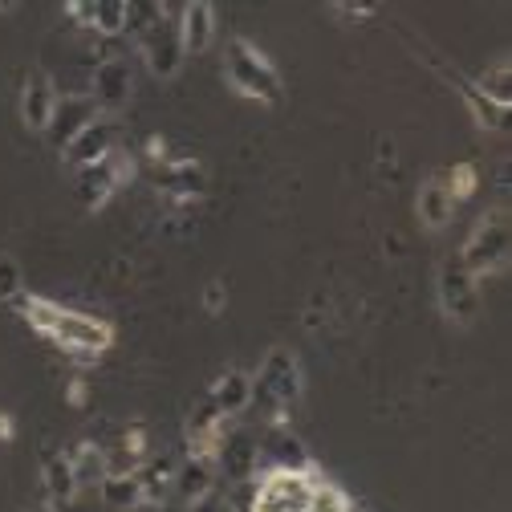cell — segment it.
Returning <instances> with one entry per match:
<instances>
[{
  "mask_svg": "<svg viewBox=\"0 0 512 512\" xmlns=\"http://www.w3.org/2000/svg\"><path fill=\"white\" fill-rule=\"evenodd\" d=\"M175 29H179V45L183 53H208L216 45V29H220V13L208 0H191L175 13Z\"/></svg>",
  "mask_w": 512,
  "mask_h": 512,
  "instance_id": "15",
  "label": "cell"
},
{
  "mask_svg": "<svg viewBox=\"0 0 512 512\" xmlns=\"http://www.w3.org/2000/svg\"><path fill=\"white\" fill-rule=\"evenodd\" d=\"M443 187H447V196H452L456 204L472 200V196H476V187H480V171H476V163H456V167H447V171H443Z\"/></svg>",
  "mask_w": 512,
  "mask_h": 512,
  "instance_id": "26",
  "label": "cell"
},
{
  "mask_svg": "<svg viewBox=\"0 0 512 512\" xmlns=\"http://www.w3.org/2000/svg\"><path fill=\"white\" fill-rule=\"evenodd\" d=\"M118 151V118L114 114H98L86 131L61 151V163H66L70 171H82V167H94L102 163L106 155Z\"/></svg>",
  "mask_w": 512,
  "mask_h": 512,
  "instance_id": "11",
  "label": "cell"
},
{
  "mask_svg": "<svg viewBox=\"0 0 512 512\" xmlns=\"http://www.w3.org/2000/svg\"><path fill=\"white\" fill-rule=\"evenodd\" d=\"M102 500L110 508H122V512H131V508H143V488H139V476L135 472H106V480L98 484Z\"/></svg>",
  "mask_w": 512,
  "mask_h": 512,
  "instance_id": "23",
  "label": "cell"
},
{
  "mask_svg": "<svg viewBox=\"0 0 512 512\" xmlns=\"http://www.w3.org/2000/svg\"><path fill=\"white\" fill-rule=\"evenodd\" d=\"M456 261H460L476 281L496 277V273L508 269V212H504L500 204L488 208V212L472 224V232H468V240L460 244Z\"/></svg>",
  "mask_w": 512,
  "mask_h": 512,
  "instance_id": "6",
  "label": "cell"
},
{
  "mask_svg": "<svg viewBox=\"0 0 512 512\" xmlns=\"http://www.w3.org/2000/svg\"><path fill=\"white\" fill-rule=\"evenodd\" d=\"M66 456H70V468L78 476V488H98L110 472V452L94 439H78Z\"/></svg>",
  "mask_w": 512,
  "mask_h": 512,
  "instance_id": "21",
  "label": "cell"
},
{
  "mask_svg": "<svg viewBox=\"0 0 512 512\" xmlns=\"http://www.w3.org/2000/svg\"><path fill=\"white\" fill-rule=\"evenodd\" d=\"M41 484H45V496L53 500V508H70V504L78 500V492H82L66 452L45 456V464H41Z\"/></svg>",
  "mask_w": 512,
  "mask_h": 512,
  "instance_id": "20",
  "label": "cell"
},
{
  "mask_svg": "<svg viewBox=\"0 0 512 512\" xmlns=\"http://www.w3.org/2000/svg\"><path fill=\"white\" fill-rule=\"evenodd\" d=\"M175 151H171V143L163 139V135H151L147 143H143V163L147 167H159V163H167Z\"/></svg>",
  "mask_w": 512,
  "mask_h": 512,
  "instance_id": "30",
  "label": "cell"
},
{
  "mask_svg": "<svg viewBox=\"0 0 512 512\" xmlns=\"http://www.w3.org/2000/svg\"><path fill=\"white\" fill-rule=\"evenodd\" d=\"M204 399H208L228 423H236L244 411H252V374L240 370V366H228L224 374L212 378V387L204 391Z\"/></svg>",
  "mask_w": 512,
  "mask_h": 512,
  "instance_id": "16",
  "label": "cell"
},
{
  "mask_svg": "<svg viewBox=\"0 0 512 512\" xmlns=\"http://www.w3.org/2000/svg\"><path fill=\"white\" fill-rule=\"evenodd\" d=\"M435 301H439V313L452 326H472L480 317V281L456 261V256L443 261L435 273Z\"/></svg>",
  "mask_w": 512,
  "mask_h": 512,
  "instance_id": "8",
  "label": "cell"
},
{
  "mask_svg": "<svg viewBox=\"0 0 512 512\" xmlns=\"http://www.w3.org/2000/svg\"><path fill=\"white\" fill-rule=\"evenodd\" d=\"M139 175V159L131 155V151H114V155H106L102 163H94V167H82V171H74V191H78V204L86 208V212H102L118 191L126 187Z\"/></svg>",
  "mask_w": 512,
  "mask_h": 512,
  "instance_id": "7",
  "label": "cell"
},
{
  "mask_svg": "<svg viewBox=\"0 0 512 512\" xmlns=\"http://www.w3.org/2000/svg\"><path fill=\"white\" fill-rule=\"evenodd\" d=\"M305 395V370L289 346H273L261 366L252 370V407L269 427H289L297 403Z\"/></svg>",
  "mask_w": 512,
  "mask_h": 512,
  "instance_id": "2",
  "label": "cell"
},
{
  "mask_svg": "<svg viewBox=\"0 0 512 512\" xmlns=\"http://www.w3.org/2000/svg\"><path fill=\"white\" fill-rule=\"evenodd\" d=\"M187 512H228V504H224L220 492H212V496H204V500H196V504H187Z\"/></svg>",
  "mask_w": 512,
  "mask_h": 512,
  "instance_id": "32",
  "label": "cell"
},
{
  "mask_svg": "<svg viewBox=\"0 0 512 512\" xmlns=\"http://www.w3.org/2000/svg\"><path fill=\"white\" fill-rule=\"evenodd\" d=\"M256 456H261V447L252 443V435L228 431V439H224V447H220L216 468H220V472H228L232 480H248V476L261 472V468H256Z\"/></svg>",
  "mask_w": 512,
  "mask_h": 512,
  "instance_id": "22",
  "label": "cell"
},
{
  "mask_svg": "<svg viewBox=\"0 0 512 512\" xmlns=\"http://www.w3.org/2000/svg\"><path fill=\"white\" fill-rule=\"evenodd\" d=\"M147 175H151V187L175 208L204 200V191H208V167L200 159H191V155H171L167 163L147 167Z\"/></svg>",
  "mask_w": 512,
  "mask_h": 512,
  "instance_id": "9",
  "label": "cell"
},
{
  "mask_svg": "<svg viewBox=\"0 0 512 512\" xmlns=\"http://www.w3.org/2000/svg\"><path fill=\"white\" fill-rule=\"evenodd\" d=\"M135 94V66H131V57H122V53H106L98 57V66L90 74V98L98 102L102 114H114L131 102Z\"/></svg>",
  "mask_w": 512,
  "mask_h": 512,
  "instance_id": "10",
  "label": "cell"
},
{
  "mask_svg": "<svg viewBox=\"0 0 512 512\" xmlns=\"http://www.w3.org/2000/svg\"><path fill=\"white\" fill-rule=\"evenodd\" d=\"M358 504H354V496L326 472L322 480H317V488H313V504H309V512H354Z\"/></svg>",
  "mask_w": 512,
  "mask_h": 512,
  "instance_id": "25",
  "label": "cell"
},
{
  "mask_svg": "<svg viewBox=\"0 0 512 512\" xmlns=\"http://www.w3.org/2000/svg\"><path fill=\"white\" fill-rule=\"evenodd\" d=\"M102 110H98V102L90 98V94H61V102H57V110H53V122H49V143L57 147V155L66 151L86 126L98 118Z\"/></svg>",
  "mask_w": 512,
  "mask_h": 512,
  "instance_id": "13",
  "label": "cell"
},
{
  "mask_svg": "<svg viewBox=\"0 0 512 512\" xmlns=\"http://www.w3.org/2000/svg\"><path fill=\"white\" fill-rule=\"evenodd\" d=\"M175 468H179V460H171L167 452L147 456V460L135 468L139 488H143V508H159V504L171 500V492H175Z\"/></svg>",
  "mask_w": 512,
  "mask_h": 512,
  "instance_id": "18",
  "label": "cell"
},
{
  "mask_svg": "<svg viewBox=\"0 0 512 512\" xmlns=\"http://www.w3.org/2000/svg\"><path fill=\"white\" fill-rule=\"evenodd\" d=\"M66 17L74 25H82L86 33L102 37V41H118L126 37L131 25V5L126 0H94V5H66Z\"/></svg>",
  "mask_w": 512,
  "mask_h": 512,
  "instance_id": "14",
  "label": "cell"
},
{
  "mask_svg": "<svg viewBox=\"0 0 512 512\" xmlns=\"http://www.w3.org/2000/svg\"><path fill=\"white\" fill-rule=\"evenodd\" d=\"M17 439V419L9 411H0V443H13Z\"/></svg>",
  "mask_w": 512,
  "mask_h": 512,
  "instance_id": "33",
  "label": "cell"
},
{
  "mask_svg": "<svg viewBox=\"0 0 512 512\" xmlns=\"http://www.w3.org/2000/svg\"><path fill=\"white\" fill-rule=\"evenodd\" d=\"M326 476L317 460L301 464H265L252 476V500L248 512H309L313 488Z\"/></svg>",
  "mask_w": 512,
  "mask_h": 512,
  "instance_id": "4",
  "label": "cell"
},
{
  "mask_svg": "<svg viewBox=\"0 0 512 512\" xmlns=\"http://www.w3.org/2000/svg\"><path fill=\"white\" fill-rule=\"evenodd\" d=\"M86 399H90L86 378H82V374H78V378H70V382H66V403H70V407H86Z\"/></svg>",
  "mask_w": 512,
  "mask_h": 512,
  "instance_id": "31",
  "label": "cell"
},
{
  "mask_svg": "<svg viewBox=\"0 0 512 512\" xmlns=\"http://www.w3.org/2000/svg\"><path fill=\"white\" fill-rule=\"evenodd\" d=\"M200 301H204V313L220 317V313L228 309V285H224V281H208V285H204V297H200Z\"/></svg>",
  "mask_w": 512,
  "mask_h": 512,
  "instance_id": "29",
  "label": "cell"
},
{
  "mask_svg": "<svg viewBox=\"0 0 512 512\" xmlns=\"http://www.w3.org/2000/svg\"><path fill=\"white\" fill-rule=\"evenodd\" d=\"M17 313L25 317V326L33 334H41L45 342H53L66 358H74L78 366H94L102 354L114 350V322L98 313H86V309H70L53 297H41V293H25L17 301Z\"/></svg>",
  "mask_w": 512,
  "mask_h": 512,
  "instance_id": "1",
  "label": "cell"
},
{
  "mask_svg": "<svg viewBox=\"0 0 512 512\" xmlns=\"http://www.w3.org/2000/svg\"><path fill=\"white\" fill-rule=\"evenodd\" d=\"M415 216H419V224H423L427 232H443L447 224H452L456 200L447 196L443 175H431V179L419 183V191H415Z\"/></svg>",
  "mask_w": 512,
  "mask_h": 512,
  "instance_id": "17",
  "label": "cell"
},
{
  "mask_svg": "<svg viewBox=\"0 0 512 512\" xmlns=\"http://www.w3.org/2000/svg\"><path fill=\"white\" fill-rule=\"evenodd\" d=\"M216 480H220V468L212 460H196V456H183L179 468H175V492L183 504H196L204 496L216 492Z\"/></svg>",
  "mask_w": 512,
  "mask_h": 512,
  "instance_id": "19",
  "label": "cell"
},
{
  "mask_svg": "<svg viewBox=\"0 0 512 512\" xmlns=\"http://www.w3.org/2000/svg\"><path fill=\"white\" fill-rule=\"evenodd\" d=\"M25 297V273L13 256H0V305H17Z\"/></svg>",
  "mask_w": 512,
  "mask_h": 512,
  "instance_id": "28",
  "label": "cell"
},
{
  "mask_svg": "<svg viewBox=\"0 0 512 512\" xmlns=\"http://www.w3.org/2000/svg\"><path fill=\"white\" fill-rule=\"evenodd\" d=\"M460 94H464V102H468V110H472V118L484 126V131H500V126H504V118H508V110H500V106H492L472 82H464L460 86Z\"/></svg>",
  "mask_w": 512,
  "mask_h": 512,
  "instance_id": "27",
  "label": "cell"
},
{
  "mask_svg": "<svg viewBox=\"0 0 512 512\" xmlns=\"http://www.w3.org/2000/svg\"><path fill=\"white\" fill-rule=\"evenodd\" d=\"M492 106H500V110H508V102H512V61L508 57H496L488 70H480V78L472 82Z\"/></svg>",
  "mask_w": 512,
  "mask_h": 512,
  "instance_id": "24",
  "label": "cell"
},
{
  "mask_svg": "<svg viewBox=\"0 0 512 512\" xmlns=\"http://www.w3.org/2000/svg\"><path fill=\"white\" fill-rule=\"evenodd\" d=\"M175 13L179 9H167V5H131V25H126V37L135 41L139 61L159 82H171L187 57L179 45Z\"/></svg>",
  "mask_w": 512,
  "mask_h": 512,
  "instance_id": "3",
  "label": "cell"
},
{
  "mask_svg": "<svg viewBox=\"0 0 512 512\" xmlns=\"http://www.w3.org/2000/svg\"><path fill=\"white\" fill-rule=\"evenodd\" d=\"M57 102H61L57 82L45 70H29L25 82H21V94H17V110H21V122L29 126V131H37V135L49 131Z\"/></svg>",
  "mask_w": 512,
  "mask_h": 512,
  "instance_id": "12",
  "label": "cell"
},
{
  "mask_svg": "<svg viewBox=\"0 0 512 512\" xmlns=\"http://www.w3.org/2000/svg\"><path fill=\"white\" fill-rule=\"evenodd\" d=\"M224 82L256 106H277L285 98V82H281L277 61L248 37L224 41Z\"/></svg>",
  "mask_w": 512,
  "mask_h": 512,
  "instance_id": "5",
  "label": "cell"
}]
</instances>
